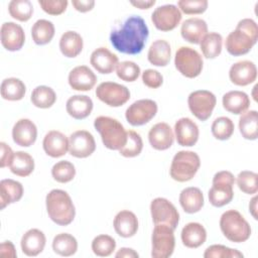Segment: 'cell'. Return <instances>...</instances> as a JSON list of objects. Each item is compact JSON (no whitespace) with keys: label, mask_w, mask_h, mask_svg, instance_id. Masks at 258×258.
<instances>
[{"label":"cell","mask_w":258,"mask_h":258,"mask_svg":"<svg viewBox=\"0 0 258 258\" xmlns=\"http://www.w3.org/2000/svg\"><path fill=\"white\" fill-rule=\"evenodd\" d=\"M149 35L145 20L137 15L129 16L124 23L110 34L113 47L125 54H137L142 51Z\"/></svg>","instance_id":"1"},{"label":"cell","mask_w":258,"mask_h":258,"mask_svg":"<svg viewBox=\"0 0 258 258\" xmlns=\"http://www.w3.org/2000/svg\"><path fill=\"white\" fill-rule=\"evenodd\" d=\"M258 40V26L251 18L241 19L225 41L227 51L234 56L248 53Z\"/></svg>","instance_id":"2"},{"label":"cell","mask_w":258,"mask_h":258,"mask_svg":"<svg viewBox=\"0 0 258 258\" xmlns=\"http://www.w3.org/2000/svg\"><path fill=\"white\" fill-rule=\"evenodd\" d=\"M45 206L48 217L56 225L68 226L75 219V205L66 190L51 189L46 195Z\"/></svg>","instance_id":"3"},{"label":"cell","mask_w":258,"mask_h":258,"mask_svg":"<svg viewBox=\"0 0 258 258\" xmlns=\"http://www.w3.org/2000/svg\"><path fill=\"white\" fill-rule=\"evenodd\" d=\"M94 127L99 132L102 142L108 149L119 150L127 141V131L115 118L99 116L94 120Z\"/></svg>","instance_id":"4"},{"label":"cell","mask_w":258,"mask_h":258,"mask_svg":"<svg viewBox=\"0 0 258 258\" xmlns=\"http://www.w3.org/2000/svg\"><path fill=\"white\" fill-rule=\"evenodd\" d=\"M220 229L223 235L234 243L247 241L252 232L249 223L236 210H228L222 214L220 218Z\"/></svg>","instance_id":"5"},{"label":"cell","mask_w":258,"mask_h":258,"mask_svg":"<svg viewBox=\"0 0 258 258\" xmlns=\"http://www.w3.org/2000/svg\"><path fill=\"white\" fill-rule=\"evenodd\" d=\"M201 166L200 156L189 150H180L172 158L169 174L178 182L190 180Z\"/></svg>","instance_id":"6"},{"label":"cell","mask_w":258,"mask_h":258,"mask_svg":"<svg viewBox=\"0 0 258 258\" xmlns=\"http://www.w3.org/2000/svg\"><path fill=\"white\" fill-rule=\"evenodd\" d=\"M235 177L228 170L218 171L213 177V185L208 197L212 206L221 208L228 205L234 198Z\"/></svg>","instance_id":"7"},{"label":"cell","mask_w":258,"mask_h":258,"mask_svg":"<svg viewBox=\"0 0 258 258\" xmlns=\"http://www.w3.org/2000/svg\"><path fill=\"white\" fill-rule=\"evenodd\" d=\"M174 66L183 77L194 79L202 73L204 61L196 49L189 46H180L175 52Z\"/></svg>","instance_id":"8"},{"label":"cell","mask_w":258,"mask_h":258,"mask_svg":"<svg viewBox=\"0 0 258 258\" xmlns=\"http://www.w3.org/2000/svg\"><path fill=\"white\" fill-rule=\"evenodd\" d=\"M151 256L153 258H168L172 255L175 247L173 229L167 225H155L152 236Z\"/></svg>","instance_id":"9"},{"label":"cell","mask_w":258,"mask_h":258,"mask_svg":"<svg viewBox=\"0 0 258 258\" xmlns=\"http://www.w3.org/2000/svg\"><path fill=\"white\" fill-rule=\"evenodd\" d=\"M216 104V96L207 90L191 92L187 98L189 111L200 121H206L211 117Z\"/></svg>","instance_id":"10"},{"label":"cell","mask_w":258,"mask_h":258,"mask_svg":"<svg viewBox=\"0 0 258 258\" xmlns=\"http://www.w3.org/2000/svg\"><path fill=\"white\" fill-rule=\"evenodd\" d=\"M97 98L110 107H120L130 99L127 87L115 82H103L96 89Z\"/></svg>","instance_id":"11"},{"label":"cell","mask_w":258,"mask_h":258,"mask_svg":"<svg viewBox=\"0 0 258 258\" xmlns=\"http://www.w3.org/2000/svg\"><path fill=\"white\" fill-rule=\"evenodd\" d=\"M157 109V104L153 100H137L126 109L125 118L132 126H142L154 118Z\"/></svg>","instance_id":"12"},{"label":"cell","mask_w":258,"mask_h":258,"mask_svg":"<svg viewBox=\"0 0 258 258\" xmlns=\"http://www.w3.org/2000/svg\"><path fill=\"white\" fill-rule=\"evenodd\" d=\"M150 213L155 225L163 224L173 230L179 222V214L174 205L164 198H155L150 204Z\"/></svg>","instance_id":"13"},{"label":"cell","mask_w":258,"mask_h":258,"mask_svg":"<svg viewBox=\"0 0 258 258\" xmlns=\"http://www.w3.org/2000/svg\"><path fill=\"white\" fill-rule=\"evenodd\" d=\"M181 12L173 4L158 6L151 14V21L156 29L160 31L173 30L181 20Z\"/></svg>","instance_id":"14"},{"label":"cell","mask_w":258,"mask_h":258,"mask_svg":"<svg viewBox=\"0 0 258 258\" xmlns=\"http://www.w3.org/2000/svg\"><path fill=\"white\" fill-rule=\"evenodd\" d=\"M96 149L95 138L87 130H78L69 137V152L77 158H86Z\"/></svg>","instance_id":"15"},{"label":"cell","mask_w":258,"mask_h":258,"mask_svg":"<svg viewBox=\"0 0 258 258\" xmlns=\"http://www.w3.org/2000/svg\"><path fill=\"white\" fill-rule=\"evenodd\" d=\"M0 38L3 47L9 51L21 49L25 42L23 28L15 22H4L0 30Z\"/></svg>","instance_id":"16"},{"label":"cell","mask_w":258,"mask_h":258,"mask_svg":"<svg viewBox=\"0 0 258 258\" xmlns=\"http://www.w3.org/2000/svg\"><path fill=\"white\" fill-rule=\"evenodd\" d=\"M230 81L236 86H248L257 79L256 64L251 60H240L231 66L229 70Z\"/></svg>","instance_id":"17"},{"label":"cell","mask_w":258,"mask_h":258,"mask_svg":"<svg viewBox=\"0 0 258 258\" xmlns=\"http://www.w3.org/2000/svg\"><path fill=\"white\" fill-rule=\"evenodd\" d=\"M199 127L190 118L183 117L174 124V136L180 146H194L199 140Z\"/></svg>","instance_id":"18"},{"label":"cell","mask_w":258,"mask_h":258,"mask_svg":"<svg viewBox=\"0 0 258 258\" xmlns=\"http://www.w3.org/2000/svg\"><path fill=\"white\" fill-rule=\"evenodd\" d=\"M69 85L76 91H90L97 83V76L87 66H78L69 74Z\"/></svg>","instance_id":"19"},{"label":"cell","mask_w":258,"mask_h":258,"mask_svg":"<svg viewBox=\"0 0 258 258\" xmlns=\"http://www.w3.org/2000/svg\"><path fill=\"white\" fill-rule=\"evenodd\" d=\"M148 140L154 149L166 150L173 144L174 133L167 123L159 122L150 128Z\"/></svg>","instance_id":"20"},{"label":"cell","mask_w":258,"mask_h":258,"mask_svg":"<svg viewBox=\"0 0 258 258\" xmlns=\"http://www.w3.org/2000/svg\"><path fill=\"white\" fill-rule=\"evenodd\" d=\"M37 137V128L35 124L26 118L19 119L12 128L13 141L22 147L31 146Z\"/></svg>","instance_id":"21"},{"label":"cell","mask_w":258,"mask_h":258,"mask_svg":"<svg viewBox=\"0 0 258 258\" xmlns=\"http://www.w3.org/2000/svg\"><path fill=\"white\" fill-rule=\"evenodd\" d=\"M42 147L48 156L61 157L69 151V138L60 131L51 130L45 134Z\"/></svg>","instance_id":"22"},{"label":"cell","mask_w":258,"mask_h":258,"mask_svg":"<svg viewBox=\"0 0 258 258\" xmlns=\"http://www.w3.org/2000/svg\"><path fill=\"white\" fill-rule=\"evenodd\" d=\"M92 67L100 74H111L119 63L118 56L107 47L96 48L90 57Z\"/></svg>","instance_id":"23"},{"label":"cell","mask_w":258,"mask_h":258,"mask_svg":"<svg viewBox=\"0 0 258 258\" xmlns=\"http://www.w3.org/2000/svg\"><path fill=\"white\" fill-rule=\"evenodd\" d=\"M207 33V22L199 17H191L184 20L180 27L181 37L192 44H200L201 40Z\"/></svg>","instance_id":"24"},{"label":"cell","mask_w":258,"mask_h":258,"mask_svg":"<svg viewBox=\"0 0 258 258\" xmlns=\"http://www.w3.org/2000/svg\"><path fill=\"white\" fill-rule=\"evenodd\" d=\"M45 242L46 238L42 231L38 229H30L23 234L20 246L22 252L26 256L34 257L43 251Z\"/></svg>","instance_id":"25"},{"label":"cell","mask_w":258,"mask_h":258,"mask_svg":"<svg viewBox=\"0 0 258 258\" xmlns=\"http://www.w3.org/2000/svg\"><path fill=\"white\" fill-rule=\"evenodd\" d=\"M113 226L115 232L120 237L130 238L138 231V219L133 212L123 210L115 216Z\"/></svg>","instance_id":"26"},{"label":"cell","mask_w":258,"mask_h":258,"mask_svg":"<svg viewBox=\"0 0 258 258\" xmlns=\"http://www.w3.org/2000/svg\"><path fill=\"white\" fill-rule=\"evenodd\" d=\"M180 238L185 247L190 249L199 248L207 240V231L202 224L191 222L182 228Z\"/></svg>","instance_id":"27"},{"label":"cell","mask_w":258,"mask_h":258,"mask_svg":"<svg viewBox=\"0 0 258 258\" xmlns=\"http://www.w3.org/2000/svg\"><path fill=\"white\" fill-rule=\"evenodd\" d=\"M68 114L77 120L87 118L93 110V101L86 95H75L68 99L66 104Z\"/></svg>","instance_id":"28"},{"label":"cell","mask_w":258,"mask_h":258,"mask_svg":"<svg viewBox=\"0 0 258 258\" xmlns=\"http://www.w3.org/2000/svg\"><path fill=\"white\" fill-rule=\"evenodd\" d=\"M222 103L226 111L235 115H241L248 111L250 106V99L245 92L235 90L226 93L223 96Z\"/></svg>","instance_id":"29"},{"label":"cell","mask_w":258,"mask_h":258,"mask_svg":"<svg viewBox=\"0 0 258 258\" xmlns=\"http://www.w3.org/2000/svg\"><path fill=\"white\" fill-rule=\"evenodd\" d=\"M204 195L199 187H185L179 194V204L187 214L200 212L204 207Z\"/></svg>","instance_id":"30"},{"label":"cell","mask_w":258,"mask_h":258,"mask_svg":"<svg viewBox=\"0 0 258 258\" xmlns=\"http://www.w3.org/2000/svg\"><path fill=\"white\" fill-rule=\"evenodd\" d=\"M23 196L22 184L14 179L6 178L0 181V208L3 210L10 204L17 203Z\"/></svg>","instance_id":"31"},{"label":"cell","mask_w":258,"mask_h":258,"mask_svg":"<svg viewBox=\"0 0 258 258\" xmlns=\"http://www.w3.org/2000/svg\"><path fill=\"white\" fill-rule=\"evenodd\" d=\"M171 56L170 44L164 39L154 40L147 52L148 61L155 67H165Z\"/></svg>","instance_id":"32"},{"label":"cell","mask_w":258,"mask_h":258,"mask_svg":"<svg viewBox=\"0 0 258 258\" xmlns=\"http://www.w3.org/2000/svg\"><path fill=\"white\" fill-rule=\"evenodd\" d=\"M84 42L82 36L73 30L66 31L59 39V49L67 57H76L83 50Z\"/></svg>","instance_id":"33"},{"label":"cell","mask_w":258,"mask_h":258,"mask_svg":"<svg viewBox=\"0 0 258 258\" xmlns=\"http://www.w3.org/2000/svg\"><path fill=\"white\" fill-rule=\"evenodd\" d=\"M11 172L17 176H28L34 169V160L32 156L24 151L14 152V156L9 165Z\"/></svg>","instance_id":"34"},{"label":"cell","mask_w":258,"mask_h":258,"mask_svg":"<svg viewBox=\"0 0 258 258\" xmlns=\"http://www.w3.org/2000/svg\"><path fill=\"white\" fill-rule=\"evenodd\" d=\"M239 130L247 140H256L258 137V113L256 110L246 111L239 119Z\"/></svg>","instance_id":"35"},{"label":"cell","mask_w":258,"mask_h":258,"mask_svg":"<svg viewBox=\"0 0 258 258\" xmlns=\"http://www.w3.org/2000/svg\"><path fill=\"white\" fill-rule=\"evenodd\" d=\"M54 25L46 19H38L31 27V36L35 44L44 45L51 41L54 36Z\"/></svg>","instance_id":"36"},{"label":"cell","mask_w":258,"mask_h":258,"mask_svg":"<svg viewBox=\"0 0 258 258\" xmlns=\"http://www.w3.org/2000/svg\"><path fill=\"white\" fill-rule=\"evenodd\" d=\"M1 97L8 101H19L23 99L26 87L24 83L17 78H8L1 83Z\"/></svg>","instance_id":"37"},{"label":"cell","mask_w":258,"mask_h":258,"mask_svg":"<svg viewBox=\"0 0 258 258\" xmlns=\"http://www.w3.org/2000/svg\"><path fill=\"white\" fill-rule=\"evenodd\" d=\"M200 46L206 58H216L222 52L223 37L218 32H208L201 40Z\"/></svg>","instance_id":"38"},{"label":"cell","mask_w":258,"mask_h":258,"mask_svg":"<svg viewBox=\"0 0 258 258\" xmlns=\"http://www.w3.org/2000/svg\"><path fill=\"white\" fill-rule=\"evenodd\" d=\"M52 249L60 256H73L78 250L77 239L69 233L57 234L52 240Z\"/></svg>","instance_id":"39"},{"label":"cell","mask_w":258,"mask_h":258,"mask_svg":"<svg viewBox=\"0 0 258 258\" xmlns=\"http://www.w3.org/2000/svg\"><path fill=\"white\" fill-rule=\"evenodd\" d=\"M31 103L40 109L50 108L56 101L55 92L47 86H37L33 89L30 97Z\"/></svg>","instance_id":"40"},{"label":"cell","mask_w":258,"mask_h":258,"mask_svg":"<svg viewBox=\"0 0 258 258\" xmlns=\"http://www.w3.org/2000/svg\"><path fill=\"white\" fill-rule=\"evenodd\" d=\"M8 11L14 19L25 22L33 14V6L29 0H12L8 4Z\"/></svg>","instance_id":"41"},{"label":"cell","mask_w":258,"mask_h":258,"mask_svg":"<svg viewBox=\"0 0 258 258\" xmlns=\"http://www.w3.org/2000/svg\"><path fill=\"white\" fill-rule=\"evenodd\" d=\"M235 125L233 121L226 116L218 117L212 123V134L218 140H228L234 133Z\"/></svg>","instance_id":"42"},{"label":"cell","mask_w":258,"mask_h":258,"mask_svg":"<svg viewBox=\"0 0 258 258\" xmlns=\"http://www.w3.org/2000/svg\"><path fill=\"white\" fill-rule=\"evenodd\" d=\"M91 246L95 255L100 257H107L114 252L116 248V241L109 235L101 234L93 239Z\"/></svg>","instance_id":"43"},{"label":"cell","mask_w":258,"mask_h":258,"mask_svg":"<svg viewBox=\"0 0 258 258\" xmlns=\"http://www.w3.org/2000/svg\"><path fill=\"white\" fill-rule=\"evenodd\" d=\"M241 191L247 195H255L258 191V174L251 170H242L235 179Z\"/></svg>","instance_id":"44"},{"label":"cell","mask_w":258,"mask_h":258,"mask_svg":"<svg viewBox=\"0 0 258 258\" xmlns=\"http://www.w3.org/2000/svg\"><path fill=\"white\" fill-rule=\"evenodd\" d=\"M143 149V141L141 136L134 130L127 131V141L125 145L119 149V153L124 157L138 156Z\"/></svg>","instance_id":"45"},{"label":"cell","mask_w":258,"mask_h":258,"mask_svg":"<svg viewBox=\"0 0 258 258\" xmlns=\"http://www.w3.org/2000/svg\"><path fill=\"white\" fill-rule=\"evenodd\" d=\"M51 175L59 183L70 182L76 175L75 165L68 160H60L52 166Z\"/></svg>","instance_id":"46"},{"label":"cell","mask_w":258,"mask_h":258,"mask_svg":"<svg viewBox=\"0 0 258 258\" xmlns=\"http://www.w3.org/2000/svg\"><path fill=\"white\" fill-rule=\"evenodd\" d=\"M140 68L134 61L124 60L117 64L116 74L119 79L125 82H134L140 76Z\"/></svg>","instance_id":"47"},{"label":"cell","mask_w":258,"mask_h":258,"mask_svg":"<svg viewBox=\"0 0 258 258\" xmlns=\"http://www.w3.org/2000/svg\"><path fill=\"white\" fill-rule=\"evenodd\" d=\"M243 256L240 251L220 244L209 246L204 253L205 258H241Z\"/></svg>","instance_id":"48"},{"label":"cell","mask_w":258,"mask_h":258,"mask_svg":"<svg viewBox=\"0 0 258 258\" xmlns=\"http://www.w3.org/2000/svg\"><path fill=\"white\" fill-rule=\"evenodd\" d=\"M208 1L207 0H179L177 2L178 9L187 14H202L208 8Z\"/></svg>","instance_id":"49"},{"label":"cell","mask_w":258,"mask_h":258,"mask_svg":"<svg viewBox=\"0 0 258 258\" xmlns=\"http://www.w3.org/2000/svg\"><path fill=\"white\" fill-rule=\"evenodd\" d=\"M38 4L45 13L59 15L66 11L69 2L67 0H38Z\"/></svg>","instance_id":"50"},{"label":"cell","mask_w":258,"mask_h":258,"mask_svg":"<svg viewBox=\"0 0 258 258\" xmlns=\"http://www.w3.org/2000/svg\"><path fill=\"white\" fill-rule=\"evenodd\" d=\"M142 82L150 89H157L162 85L163 77L158 71L148 69L142 73Z\"/></svg>","instance_id":"51"},{"label":"cell","mask_w":258,"mask_h":258,"mask_svg":"<svg viewBox=\"0 0 258 258\" xmlns=\"http://www.w3.org/2000/svg\"><path fill=\"white\" fill-rule=\"evenodd\" d=\"M0 148H1V157H0V167L4 168L6 166H9L12 158L14 156V152L12 151L11 147L7 145L5 142L0 143Z\"/></svg>","instance_id":"52"},{"label":"cell","mask_w":258,"mask_h":258,"mask_svg":"<svg viewBox=\"0 0 258 258\" xmlns=\"http://www.w3.org/2000/svg\"><path fill=\"white\" fill-rule=\"evenodd\" d=\"M0 256L2 258H15L17 256L15 247L11 241H4L0 245Z\"/></svg>","instance_id":"53"},{"label":"cell","mask_w":258,"mask_h":258,"mask_svg":"<svg viewBox=\"0 0 258 258\" xmlns=\"http://www.w3.org/2000/svg\"><path fill=\"white\" fill-rule=\"evenodd\" d=\"M72 4L77 11L85 13V12L91 11L94 8L95 1H93V0H73Z\"/></svg>","instance_id":"54"},{"label":"cell","mask_w":258,"mask_h":258,"mask_svg":"<svg viewBox=\"0 0 258 258\" xmlns=\"http://www.w3.org/2000/svg\"><path fill=\"white\" fill-rule=\"evenodd\" d=\"M115 257L117 258H138L139 254L132 248H120L117 253L115 254Z\"/></svg>","instance_id":"55"},{"label":"cell","mask_w":258,"mask_h":258,"mask_svg":"<svg viewBox=\"0 0 258 258\" xmlns=\"http://www.w3.org/2000/svg\"><path fill=\"white\" fill-rule=\"evenodd\" d=\"M156 3L155 0H137V1H130V4L139 9H149Z\"/></svg>","instance_id":"56"},{"label":"cell","mask_w":258,"mask_h":258,"mask_svg":"<svg viewBox=\"0 0 258 258\" xmlns=\"http://www.w3.org/2000/svg\"><path fill=\"white\" fill-rule=\"evenodd\" d=\"M257 201H258V198L257 196H255L251 201H250V204H249V212L250 214L252 215V217L257 220Z\"/></svg>","instance_id":"57"},{"label":"cell","mask_w":258,"mask_h":258,"mask_svg":"<svg viewBox=\"0 0 258 258\" xmlns=\"http://www.w3.org/2000/svg\"><path fill=\"white\" fill-rule=\"evenodd\" d=\"M256 89H257V85H255L254 86V88H253V99L255 100V101H257V96H256V94H255V91H256Z\"/></svg>","instance_id":"58"}]
</instances>
